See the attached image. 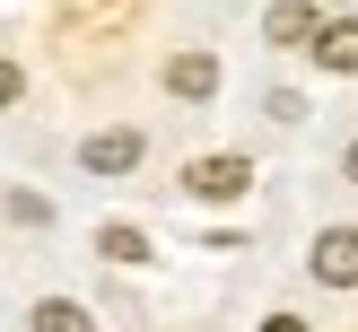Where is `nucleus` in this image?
Segmentation results:
<instances>
[{"instance_id":"1","label":"nucleus","mask_w":358,"mask_h":332,"mask_svg":"<svg viewBox=\"0 0 358 332\" xmlns=\"http://www.w3.org/2000/svg\"><path fill=\"white\" fill-rule=\"evenodd\" d=\"M245 184H254L245 157H192V166H184V192H192V201H236Z\"/></svg>"},{"instance_id":"2","label":"nucleus","mask_w":358,"mask_h":332,"mask_svg":"<svg viewBox=\"0 0 358 332\" xmlns=\"http://www.w3.org/2000/svg\"><path fill=\"white\" fill-rule=\"evenodd\" d=\"M315 280L358 289V227H324V236H315Z\"/></svg>"},{"instance_id":"3","label":"nucleus","mask_w":358,"mask_h":332,"mask_svg":"<svg viewBox=\"0 0 358 332\" xmlns=\"http://www.w3.org/2000/svg\"><path fill=\"white\" fill-rule=\"evenodd\" d=\"M262 35H271V44H289V52H315L324 17H315V0H280V9L262 17Z\"/></svg>"},{"instance_id":"4","label":"nucleus","mask_w":358,"mask_h":332,"mask_svg":"<svg viewBox=\"0 0 358 332\" xmlns=\"http://www.w3.org/2000/svg\"><path fill=\"white\" fill-rule=\"evenodd\" d=\"M79 166H87V175H131V166H140V131H96V140H79Z\"/></svg>"},{"instance_id":"5","label":"nucleus","mask_w":358,"mask_h":332,"mask_svg":"<svg viewBox=\"0 0 358 332\" xmlns=\"http://www.w3.org/2000/svg\"><path fill=\"white\" fill-rule=\"evenodd\" d=\"M166 87H175L184 105H201L210 87H219V62H210V52H175V62H166Z\"/></svg>"},{"instance_id":"6","label":"nucleus","mask_w":358,"mask_h":332,"mask_svg":"<svg viewBox=\"0 0 358 332\" xmlns=\"http://www.w3.org/2000/svg\"><path fill=\"white\" fill-rule=\"evenodd\" d=\"M315 62H324V70H358V17H324V35H315Z\"/></svg>"},{"instance_id":"7","label":"nucleus","mask_w":358,"mask_h":332,"mask_svg":"<svg viewBox=\"0 0 358 332\" xmlns=\"http://www.w3.org/2000/svg\"><path fill=\"white\" fill-rule=\"evenodd\" d=\"M27 324H35V332H96V324H87V306H70V297H44Z\"/></svg>"},{"instance_id":"8","label":"nucleus","mask_w":358,"mask_h":332,"mask_svg":"<svg viewBox=\"0 0 358 332\" xmlns=\"http://www.w3.org/2000/svg\"><path fill=\"white\" fill-rule=\"evenodd\" d=\"M96 254L105 262H149V236L140 227H96Z\"/></svg>"},{"instance_id":"9","label":"nucleus","mask_w":358,"mask_h":332,"mask_svg":"<svg viewBox=\"0 0 358 332\" xmlns=\"http://www.w3.org/2000/svg\"><path fill=\"white\" fill-rule=\"evenodd\" d=\"M17 87H27V79H17V62H9V52H0V114H9V105H17Z\"/></svg>"},{"instance_id":"10","label":"nucleus","mask_w":358,"mask_h":332,"mask_svg":"<svg viewBox=\"0 0 358 332\" xmlns=\"http://www.w3.org/2000/svg\"><path fill=\"white\" fill-rule=\"evenodd\" d=\"M262 332H306V324H297V315H271V324H262Z\"/></svg>"},{"instance_id":"11","label":"nucleus","mask_w":358,"mask_h":332,"mask_svg":"<svg viewBox=\"0 0 358 332\" xmlns=\"http://www.w3.org/2000/svg\"><path fill=\"white\" fill-rule=\"evenodd\" d=\"M350 184H358V140H350Z\"/></svg>"}]
</instances>
